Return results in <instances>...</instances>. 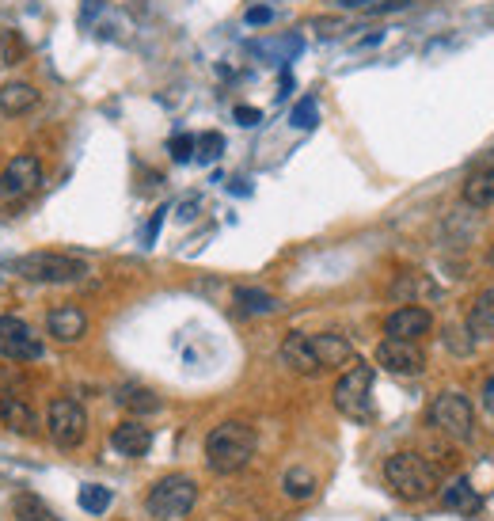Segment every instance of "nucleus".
Returning a JSON list of instances; mask_svg holds the SVG:
<instances>
[{"mask_svg":"<svg viewBox=\"0 0 494 521\" xmlns=\"http://www.w3.org/2000/svg\"><path fill=\"white\" fill-rule=\"evenodd\" d=\"M236 309L247 312V316H266V312L278 309V301L266 290H251V286H240L236 290Z\"/></svg>","mask_w":494,"mask_h":521,"instance_id":"24","label":"nucleus"},{"mask_svg":"<svg viewBox=\"0 0 494 521\" xmlns=\"http://www.w3.org/2000/svg\"><path fill=\"white\" fill-rule=\"evenodd\" d=\"M392 293H396L399 301H407L411 293H426V297H434V282H426V274H403L396 286H392Z\"/></svg>","mask_w":494,"mask_h":521,"instance_id":"26","label":"nucleus"},{"mask_svg":"<svg viewBox=\"0 0 494 521\" xmlns=\"http://www.w3.org/2000/svg\"><path fill=\"white\" fill-rule=\"evenodd\" d=\"M118 404L126 407V411H133V415H152V411H160L156 392H152V388H141V385L118 388Z\"/></svg>","mask_w":494,"mask_h":521,"instance_id":"21","label":"nucleus"},{"mask_svg":"<svg viewBox=\"0 0 494 521\" xmlns=\"http://www.w3.org/2000/svg\"><path fill=\"white\" fill-rule=\"evenodd\" d=\"M312 347H316V358H320L323 369H339V366H354V347L342 339V335H312Z\"/></svg>","mask_w":494,"mask_h":521,"instance_id":"17","label":"nucleus"},{"mask_svg":"<svg viewBox=\"0 0 494 521\" xmlns=\"http://www.w3.org/2000/svg\"><path fill=\"white\" fill-rule=\"evenodd\" d=\"M335 407L354 423H369L373 419V366H354L346 369L335 385Z\"/></svg>","mask_w":494,"mask_h":521,"instance_id":"5","label":"nucleus"},{"mask_svg":"<svg viewBox=\"0 0 494 521\" xmlns=\"http://www.w3.org/2000/svg\"><path fill=\"white\" fill-rule=\"evenodd\" d=\"M0 423L8 426V430H16V434H38L35 411L27 407L23 396H8V392H0Z\"/></svg>","mask_w":494,"mask_h":521,"instance_id":"16","label":"nucleus"},{"mask_svg":"<svg viewBox=\"0 0 494 521\" xmlns=\"http://www.w3.org/2000/svg\"><path fill=\"white\" fill-rule=\"evenodd\" d=\"M491 267H494V244H491Z\"/></svg>","mask_w":494,"mask_h":521,"instance_id":"36","label":"nucleus"},{"mask_svg":"<svg viewBox=\"0 0 494 521\" xmlns=\"http://www.w3.org/2000/svg\"><path fill=\"white\" fill-rule=\"evenodd\" d=\"M282 491L297 502L312 499V495H316V476H312L308 468H289L285 480H282Z\"/></svg>","mask_w":494,"mask_h":521,"instance_id":"25","label":"nucleus"},{"mask_svg":"<svg viewBox=\"0 0 494 521\" xmlns=\"http://www.w3.org/2000/svg\"><path fill=\"white\" fill-rule=\"evenodd\" d=\"M111 445L122 457H145L152 449V430L145 423H137V419H126V423L114 426Z\"/></svg>","mask_w":494,"mask_h":521,"instance_id":"15","label":"nucleus"},{"mask_svg":"<svg viewBox=\"0 0 494 521\" xmlns=\"http://www.w3.org/2000/svg\"><path fill=\"white\" fill-rule=\"evenodd\" d=\"M384 476H388V487L407 502H422L437 495V468L426 461V457H418V453H396V457H388Z\"/></svg>","mask_w":494,"mask_h":521,"instance_id":"2","label":"nucleus"},{"mask_svg":"<svg viewBox=\"0 0 494 521\" xmlns=\"http://www.w3.org/2000/svg\"><path fill=\"white\" fill-rule=\"evenodd\" d=\"M76 502H80V510L84 514H107L111 510V502H114V495H111V487H103V483H84L80 487V495H76Z\"/></svg>","mask_w":494,"mask_h":521,"instance_id":"23","label":"nucleus"},{"mask_svg":"<svg viewBox=\"0 0 494 521\" xmlns=\"http://www.w3.org/2000/svg\"><path fill=\"white\" fill-rule=\"evenodd\" d=\"M342 8H373V0H339Z\"/></svg>","mask_w":494,"mask_h":521,"instance_id":"35","label":"nucleus"},{"mask_svg":"<svg viewBox=\"0 0 494 521\" xmlns=\"http://www.w3.org/2000/svg\"><path fill=\"white\" fill-rule=\"evenodd\" d=\"M46 354L31 324H23L19 316H0V358L8 362H38Z\"/></svg>","mask_w":494,"mask_h":521,"instance_id":"9","label":"nucleus"},{"mask_svg":"<svg viewBox=\"0 0 494 521\" xmlns=\"http://www.w3.org/2000/svg\"><path fill=\"white\" fill-rule=\"evenodd\" d=\"M164 213H168V206H164V210H156V213H152L149 229H145V248H152V240H156V232H160V225H164Z\"/></svg>","mask_w":494,"mask_h":521,"instance_id":"31","label":"nucleus"},{"mask_svg":"<svg viewBox=\"0 0 494 521\" xmlns=\"http://www.w3.org/2000/svg\"><path fill=\"white\" fill-rule=\"evenodd\" d=\"M377 366L399 373V377H415L426 369V354L418 343H407V339H384L377 347Z\"/></svg>","mask_w":494,"mask_h":521,"instance_id":"10","label":"nucleus"},{"mask_svg":"<svg viewBox=\"0 0 494 521\" xmlns=\"http://www.w3.org/2000/svg\"><path fill=\"white\" fill-rule=\"evenodd\" d=\"M468 335H472V339H487V335H494V290H483L472 301V312H468Z\"/></svg>","mask_w":494,"mask_h":521,"instance_id":"19","label":"nucleus"},{"mask_svg":"<svg viewBox=\"0 0 494 521\" xmlns=\"http://www.w3.org/2000/svg\"><path fill=\"white\" fill-rule=\"evenodd\" d=\"M194 502H198V487L190 476H164L152 483L145 506L156 521H183L194 510Z\"/></svg>","mask_w":494,"mask_h":521,"instance_id":"4","label":"nucleus"},{"mask_svg":"<svg viewBox=\"0 0 494 521\" xmlns=\"http://www.w3.org/2000/svg\"><path fill=\"white\" fill-rule=\"evenodd\" d=\"M12 514L19 521H57V514L38 499L35 491H19L16 499H12Z\"/></svg>","mask_w":494,"mask_h":521,"instance_id":"22","label":"nucleus"},{"mask_svg":"<svg viewBox=\"0 0 494 521\" xmlns=\"http://www.w3.org/2000/svg\"><path fill=\"white\" fill-rule=\"evenodd\" d=\"M441 502H445L449 510H456V514H475V510H479V499H475L468 476H456V480L441 491Z\"/></svg>","mask_w":494,"mask_h":521,"instance_id":"20","label":"nucleus"},{"mask_svg":"<svg viewBox=\"0 0 494 521\" xmlns=\"http://www.w3.org/2000/svg\"><path fill=\"white\" fill-rule=\"evenodd\" d=\"M316 118H320V107H316V99L304 96L297 107H293V115H289V122L297 126V130H312L316 126Z\"/></svg>","mask_w":494,"mask_h":521,"instance_id":"27","label":"nucleus"},{"mask_svg":"<svg viewBox=\"0 0 494 521\" xmlns=\"http://www.w3.org/2000/svg\"><path fill=\"white\" fill-rule=\"evenodd\" d=\"M232 115H236L240 126H259V122H263V111H255V107H236Z\"/></svg>","mask_w":494,"mask_h":521,"instance_id":"30","label":"nucleus"},{"mask_svg":"<svg viewBox=\"0 0 494 521\" xmlns=\"http://www.w3.org/2000/svg\"><path fill=\"white\" fill-rule=\"evenodd\" d=\"M194 141H198V137H190V134H175L168 141V153H171V160H175V164H187L190 156H194Z\"/></svg>","mask_w":494,"mask_h":521,"instance_id":"29","label":"nucleus"},{"mask_svg":"<svg viewBox=\"0 0 494 521\" xmlns=\"http://www.w3.org/2000/svg\"><path fill=\"white\" fill-rule=\"evenodd\" d=\"M38 107V88L27 84V80H8L0 88V111L4 115H27Z\"/></svg>","mask_w":494,"mask_h":521,"instance_id":"18","label":"nucleus"},{"mask_svg":"<svg viewBox=\"0 0 494 521\" xmlns=\"http://www.w3.org/2000/svg\"><path fill=\"white\" fill-rule=\"evenodd\" d=\"M255 445H259V438H255L251 426L240 423V419H228V423L209 430L206 461L217 476H232V472L247 468V461L255 457Z\"/></svg>","mask_w":494,"mask_h":521,"instance_id":"1","label":"nucleus"},{"mask_svg":"<svg viewBox=\"0 0 494 521\" xmlns=\"http://www.w3.org/2000/svg\"><path fill=\"white\" fill-rule=\"evenodd\" d=\"M194 153H198V160H202V164H213L217 156L225 153V137H221V134H202L198 141H194Z\"/></svg>","mask_w":494,"mask_h":521,"instance_id":"28","label":"nucleus"},{"mask_svg":"<svg viewBox=\"0 0 494 521\" xmlns=\"http://www.w3.org/2000/svg\"><path fill=\"white\" fill-rule=\"evenodd\" d=\"M270 20H274L270 8H247V23H251V27H263V23H270Z\"/></svg>","mask_w":494,"mask_h":521,"instance_id":"32","label":"nucleus"},{"mask_svg":"<svg viewBox=\"0 0 494 521\" xmlns=\"http://www.w3.org/2000/svg\"><path fill=\"white\" fill-rule=\"evenodd\" d=\"M430 426L441 430L445 438H453V442H468L472 438V426H475V411H472V400L468 396H460V392H441L434 404H430Z\"/></svg>","mask_w":494,"mask_h":521,"instance_id":"7","label":"nucleus"},{"mask_svg":"<svg viewBox=\"0 0 494 521\" xmlns=\"http://www.w3.org/2000/svg\"><path fill=\"white\" fill-rule=\"evenodd\" d=\"M430 328H434V316L426 309H418V305H403L384 320V335L388 339H407V343H418Z\"/></svg>","mask_w":494,"mask_h":521,"instance_id":"12","label":"nucleus"},{"mask_svg":"<svg viewBox=\"0 0 494 521\" xmlns=\"http://www.w3.org/2000/svg\"><path fill=\"white\" fill-rule=\"evenodd\" d=\"M483 407H487V411L494 415V373H491V381L483 385Z\"/></svg>","mask_w":494,"mask_h":521,"instance_id":"34","label":"nucleus"},{"mask_svg":"<svg viewBox=\"0 0 494 521\" xmlns=\"http://www.w3.org/2000/svg\"><path fill=\"white\" fill-rule=\"evenodd\" d=\"M464 202L472 210H487L494 202V153L479 156L464 175Z\"/></svg>","mask_w":494,"mask_h":521,"instance_id":"11","label":"nucleus"},{"mask_svg":"<svg viewBox=\"0 0 494 521\" xmlns=\"http://www.w3.org/2000/svg\"><path fill=\"white\" fill-rule=\"evenodd\" d=\"M42 187V160L35 153H19L0 172V202H23Z\"/></svg>","mask_w":494,"mask_h":521,"instance_id":"8","label":"nucleus"},{"mask_svg":"<svg viewBox=\"0 0 494 521\" xmlns=\"http://www.w3.org/2000/svg\"><path fill=\"white\" fill-rule=\"evenodd\" d=\"M46 434L57 449H76L88 438V411L73 396H54L46 407Z\"/></svg>","mask_w":494,"mask_h":521,"instance_id":"6","label":"nucleus"},{"mask_svg":"<svg viewBox=\"0 0 494 521\" xmlns=\"http://www.w3.org/2000/svg\"><path fill=\"white\" fill-rule=\"evenodd\" d=\"M282 362L293 369V373H301V377L323 373L320 358H316V347H312V335H304V331H289V335H285Z\"/></svg>","mask_w":494,"mask_h":521,"instance_id":"13","label":"nucleus"},{"mask_svg":"<svg viewBox=\"0 0 494 521\" xmlns=\"http://www.w3.org/2000/svg\"><path fill=\"white\" fill-rule=\"evenodd\" d=\"M103 8V0H84V12H80V23H92V16Z\"/></svg>","mask_w":494,"mask_h":521,"instance_id":"33","label":"nucleus"},{"mask_svg":"<svg viewBox=\"0 0 494 521\" xmlns=\"http://www.w3.org/2000/svg\"><path fill=\"white\" fill-rule=\"evenodd\" d=\"M16 274L27 282H42V286H65V282H80L88 274V263L65 251H31L16 259Z\"/></svg>","mask_w":494,"mask_h":521,"instance_id":"3","label":"nucleus"},{"mask_svg":"<svg viewBox=\"0 0 494 521\" xmlns=\"http://www.w3.org/2000/svg\"><path fill=\"white\" fill-rule=\"evenodd\" d=\"M46 331H50V339H57V343H80L84 331H88V316H84V309H76V305H57L46 316Z\"/></svg>","mask_w":494,"mask_h":521,"instance_id":"14","label":"nucleus"}]
</instances>
